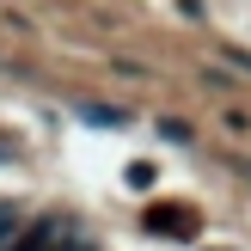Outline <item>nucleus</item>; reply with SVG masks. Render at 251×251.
<instances>
[{"label": "nucleus", "mask_w": 251, "mask_h": 251, "mask_svg": "<svg viewBox=\"0 0 251 251\" xmlns=\"http://www.w3.org/2000/svg\"><path fill=\"white\" fill-rule=\"evenodd\" d=\"M80 117H86V123H110V129H117L123 110H110V104H80Z\"/></svg>", "instance_id": "7ed1b4c3"}, {"label": "nucleus", "mask_w": 251, "mask_h": 251, "mask_svg": "<svg viewBox=\"0 0 251 251\" xmlns=\"http://www.w3.org/2000/svg\"><path fill=\"white\" fill-rule=\"evenodd\" d=\"M153 227H159V233H184V239H190V215H172V208H159Z\"/></svg>", "instance_id": "f03ea898"}, {"label": "nucleus", "mask_w": 251, "mask_h": 251, "mask_svg": "<svg viewBox=\"0 0 251 251\" xmlns=\"http://www.w3.org/2000/svg\"><path fill=\"white\" fill-rule=\"evenodd\" d=\"M49 245H55V227H31V233H25V239L12 245V251H49Z\"/></svg>", "instance_id": "f257e3e1"}]
</instances>
